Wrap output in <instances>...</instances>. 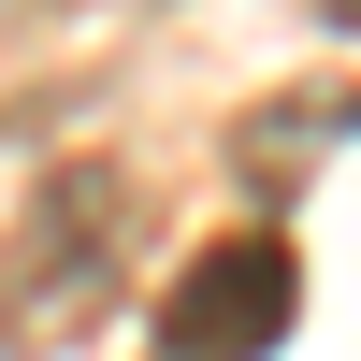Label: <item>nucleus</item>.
<instances>
[{"label":"nucleus","mask_w":361,"mask_h":361,"mask_svg":"<svg viewBox=\"0 0 361 361\" xmlns=\"http://www.w3.org/2000/svg\"><path fill=\"white\" fill-rule=\"evenodd\" d=\"M130 217H145L130 159H58L44 188L15 202V246H0V347L15 361L87 347L116 304H130V260H145Z\"/></svg>","instance_id":"f257e3e1"},{"label":"nucleus","mask_w":361,"mask_h":361,"mask_svg":"<svg viewBox=\"0 0 361 361\" xmlns=\"http://www.w3.org/2000/svg\"><path fill=\"white\" fill-rule=\"evenodd\" d=\"M289 318H304V260H289V231H217V246L159 289V361H260Z\"/></svg>","instance_id":"f03ea898"}]
</instances>
